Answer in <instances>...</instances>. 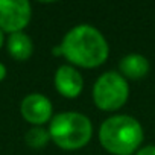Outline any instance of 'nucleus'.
<instances>
[{
	"label": "nucleus",
	"instance_id": "f257e3e1",
	"mask_svg": "<svg viewBox=\"0 0 155 155\" xmlns=\"http://www.w3.org/2000/svg\"><path fill=\"white\" fill-rule=\"evenodd\" d=\"M53 55L64 56L70 65L94 68L107 61L110 46L96 28L90 25H78L64 35L59 46L53 47Z\"/></svg>",
	"mask_w": 155,
	"mask_h": 155
},
{
	"label": "nucleus",
	"instance_id": "f03ea898",
	"mask_svg": "<svg viewBox=\"0 0 155 155\" xmlns=\"http://www.w3.org/2000/svg\"><path fill=\"white\" fill-rule=\"evenodd\" d=\"M144 138L140 122L126 114L111 116L99 128V141L105 150L113 155L135 153Z\"/></svg>",
	"mask_w": 155,
	"mask_h": 155
},
{
	"label": "nucleus",
	"instance_id": "7ed1b4c3",
	"mask_svg": "<svg viewBox=\"0 0 155 155\" xmlns=\"http://www.w3.org/2000/svg\"><path fill=\"white\" fill-rule=\"evenodd\" d=\"M50 140L64 150H78L88 144L93 135L90 119L81 113L65 111L52 117L49 128Z\"/></svg>",
	"mask_w": 155,
	"mask_h": 155
},
{
	"label": "nucleus",
	"instance_id": "20e7f679",
	"mask_svg": "<svg viewBox=\"0 0 155 155\" xmlns=\"http://www.w3.org/2000/svg\"><path fill=\"white\" fill-rule=\"evenodd\" d=\"M129 97L128 81L119 71H107L97 78L93 87V102L102 111L120 110Z\"/></svg>",
	"mask_w": 155,
	"mask_h": 155
},
{
	"label": "nucleus",
	"instance_id": "39448f33",
	"mask_svg": "<svg viewBox=\"0 0 155 155\" xmlns=\"http://www.w3.org/2000/svg\"><path fill=\"white\" fill-rule=\"evenodd\" d=\"M32 18L28 0H0V31L3 34L25 32Z\"/></svg>",
	"mask_w": 155,
	"mask_h": 155
},
{
	"label": "nucleus",
	"instance_id": "423d86ee",
	"mask_svg": "<svg viewBox=\"0 0 155 155\" xmlns=\"http://www.w3.org/2000/svg\"><path fill=\"white\" fill-rule=\"evenodd\" d=\"M52 102L41 93H31L23 97L20 104V113L23 119L32 126H44L52 120Z\"/></svg>",
	"mask_w": 155,
	"mask_h": 155
},
{
	"label": "nucleus",
	"instance_id": "0eeeda50",
	"mask_svg": "<svg viewBox=\"0 0 155 155\" xmlns=\"http://www.w3.org/2000/svg\"><path fill=\"white\" fill-rule=\"evenodd\" d=\"M53 84H55L56 91L61 96L67 99H74L82 93L84 78L73 65L64 64L56 68L55 76H53Z\"/></svg>",
	"mask_w": 155,
	"mask_h": 155
},
{
	"label": "nucleus",
	"instance_id": "6e6552de",
	"mask_svg": "<svg viewBox=\"0 0 155 155\" xmlns=\"http://www.w3.org/2000/svg\"><path fill=\"white\" fill-rule=\"evenodd\" d=\"M149 68H150V65H149L147 58L140 53H129V55L123 56L119 64L120 74L126 81L128 79H132V81L141 79V78H144L149 73Z\"/></svg>",
	"mask_w": 155,
	"mask_h": 155
},
{
	"label": "nucleus",
	"instance_id": "1a4fd4ad",
	"mask_svg": "<svg viewBox=\"0 0 155 155\" xmlns=\"http://www.w3.org/2000/svg\"><path fill=\"white\" fill-rule=\"evenodd\" d=\"M6 50L15 61H28L34 53V43L26 32L11 34L6 40Z\"/></svg>",
	"mask_w": 155,
	"mask_h": 155
},
{
	"label": "nucleus",
	"instance_id": "9d476101",
	"mask_svg": "<svg viewBox=\"0 0 155 155\" xmlns=\"http://www.w3.org/2000/svg\"><path fill=\"white\" fill-rule=\"evenodd\" d=\"M25 140L31 149H43L50 141V134L44 126H32L26 132Z\"/></svg>",
	"mask_w": 155,
	"mask_h": 155
},
{
	"label": "nucleus",
	"instance_id": "9b49d317",
	"mask_svg": "<svg viewBox=\"0 0 155 155\" xmlns=\"http://www.w3.org/2000/svg\"><path fill=\"white\" fill-rule=\"evenodd\" d=\"M135 155H155V144H147V146H143L140 147Z\"/></svg>",
	"mask_w": 155,
	"mask_h": 155
},
{
	"label": "nucleus",
	"instance_id": "f8f14e48",
	"mask_svg": "<svg viewBox=\"0 0 155 155\" xmlns=\"http://www.w3.org/2000/svg\"><path fill=\"white\" fill-rule=\"evenodd\" d=\"M6 65L3 64V62H0V82H2L3 79H5V78H6Z\"/></svg>",
	"mask_w": 155,
	"mask_h": 155
},
{
	"label": "nucleus",
	"instance_id": "ddd939ff",
	"mask_svg": "<svg viewBox=\"0 0 155 155\" xmlns=\"http://www.w3.org/2000/svg\"><path fill=\"white\" fill-rule=\"evenodd\" d=\"M3 44H5V34L0 31V49L3 47Z\"/></svg>",
	"mask_w": 155,
	"mask_h": 155
}]
</instances>
